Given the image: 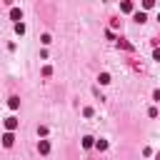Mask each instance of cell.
I'll return each instance as SVG.
<instances>
[{"label": "cell", "mask_w": 160, "mask_h": 160, "mask_svg": "<svg viewBox=\"0 0 160 160\" xmlns=\"http://www.w3.org/2000/svg\"><path fill=\"white\" fill-rule=\"evenodd\" d=\"M12 142H15V138H12V132H5V135H2V145H5V148H10Z\"/></svg>", "instance_id": "6da1fadb"}, {"label": "cell", "mask_w": 160, "mask_h": 160, "mask_svg": "<svg viewBox=\"0 0 160 160\" xmlns=\"http://www.w3.org/2000/svg\"><path fill=\"white\" fill-rule=\"evenodd\" d=\"M38 150H40L42 155H45V152H50V142H48V140H40V142H38Z\"/></svg>", "instance_id": "7a4b0ae2"}, {"label": "cell", "mask_w": 160, "mask_h": 160, "mask_svg": "<svg viewBox=\"0 0 160 160\" xmlns=\"http://www.w3.org/2000/svg\"><path fill=\"white\" fill-rule=\"evenodd\" d=\"M5 128H8V130H15V128H18V120H15V118H8V120H5Z\"/></svg>", "instance_id": "3957f363"}, {"label": "cell", "mask_w": 160, "mask_h": 160, "mask_svg": "<svg viewBox=\"0 0 160 160\" xmlns=\"http://www.w3.org/2000/svg\"><path fill=\"white\" fill-rule=\"evenodd\" d=\"M10 18H12V20H20V18H22V12H20L18 8H12V10H10Z\"/></svg>", "instance_id": "277c9868"}, {"label": "cell", "mask_w": 160, "mask_h": 160, "mask_svg": "<svg viewBox=\"0 0 160 160\" xmlns=\"http://www.w3.org/2000/svg\"><path fill=\"white\" fill-rule=\"evenodd\" d=\"M120 10H122V12H130V10H132V2H122Z\"/></svg>", "instance_id": "5b68a950"}, {"label": "cell", "mask_w": 160, "mask_h": 160, "mask_svg": "<svg viewBox=\"0 0 160 160\" xmlns=\"http://www.w3.org/2000/svg\"><path fill=\"white\" fill-rule=\"evenodd\" d=\"M98 80H100V82H102V85H108V82H110V75H108V72H102V75H100V78H98Z\"/></svg>", "instance_id": "8992f818"}, {"label": "cell", "mask_w": 160, "mask_h": 160, "mask_svg": "<svg viewBox=\"0 0 160 160\" xmlns=\"http://www.w3.org/2000/svg\"><path fill=\"white\" fill-rule=\"evenodd\" d=\"M15 32H18V35H22V32H25V25H22V22H18V25H15Z\"/></svg>", "instance_id": "52a82bcc"}, {"label": "cell", "mask_w": 160, "mask_h": 160, "mask_svg": "<svg viewBox=\"0 0 160 160\" xmlns=\"http://www.w3.org/2000/svg\"><path fill=\"white\" fill-rule=\"evenodd\" d=\"M95 148H98V150H105V148H108V142H105V140H98V142H95Z\"/></svg>", "instance_id": "ba28073f"}, {"label": "cell", "mask_w": 160, "mask_h": 160, "mask_svg": "<svg viewBox=\"0 0 160 160\" xmlns=\"http://www.w3.org/2000/svg\"><path fill=\"white\" fill-rule=\"evenodd\" d=\"M135 20L138 22H145V12H135Z\"/></svg>", "instance_id": "9c48e42d"}, {"label": "cell", "mask_w": 160, "mask_h": 160, "mask_svg": "<svg viewBox=\"0 0 160 160\" xmlns=\"http://www.w3.org/2000/svg\"><path fill=\"white\" fill-rule=\"evenodd\" d=\"M18 105H20V100H18V98H10V108H12V110H15V108H18Z\"/></svg>", "instance_id": "30bf717a"}, {"label": "cell", "mask_w": 160, "mask_h": 160, "mask_svg": "<svg viewBox=\"0 0 160 160\" xmlns=\"http://www.w3.org/2000/svg\"><path fill=\"white\" fill-rule=\"evenodd\" d=\"M82 145L85 148H92V138H82Z\"/></svg>", "instance_id": "8fae6325"}]
</instances>
